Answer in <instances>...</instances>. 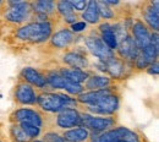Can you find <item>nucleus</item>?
Returning a JSON list of instances; mask_svg holds the SVG:
<instances>
[{"label": "nucleus", "mask_w": 159, "mask_h": 142, "mask_svg": "<svg viewBox=\"0 0 159 142\" xmlns=\"http://www.w3.org/2000/svg\"><path fill=\"white\" fill-rule=\"evenodd\" d=\"M53 26L49 21H37L22 26L16 32V37L30 43H42L50 38Z\"/></svg>", "instance_id": "nucleus-1"}, {"label": "nucleus", "mask_w": 159, "mask_h": 142, "mask_svg": "<svg viewBox=\"0 0 159 142\" xmlns=\"http://www.w3.org/2000/svg\"><path fill=\"white\" fill-rule=\"evenodd\" d=\"M37 103L44 112L48 113H60L65 109H74L76 107V99L64 94V93H53L45 92L37 97Z\"/></svg>", "instance_id": "nucleus-2"}, {"label": "nucleus", "mask_w": 159, "mask_h": 142, "mask_svg": "<svg viewBox=\"0 0 159 142\" xmlns=\"http://www.w3.org/2000/svg\"><path fill=\"white\" fill-rule=\"evenodd\" d=\"M141 142L139 136L132 130L124 127V126H115L108 131L102 132L100 135L92 139L91 142Z\"/></svg>", "instance_id": "nucleus-3"}, {"label": "nucleus", "mask_w": 159, "mask_h": 142, "mask_svg": "<svg viewBox=\"0 0 159 142\" xmlns=\"http://www.w3.org/2000/svg\"><path fill=\"white\" fill-rule=\"evenodd\" d=\"M116 125V119L114 117H94L91 114H81V126L92 130L94 132H104L108 131Z\"/></svg>", "instance_id": "nucleus-4"}, {"label": "nucleus", "mask_w": 159, "mask_h": 142, "mask_svg": "<svg viewBox=\"0 0 159 142\" xmlns=\"http://www.w3.org/2000/svg\"><path fill=\"white\" fill-rule=\"evenodd\" d=\"M120 107V99L119 96L115 94L114 92L103 97L102 99L96 102L94 104L87 105V110L89 113H94V114H100V115H114Z\"/></svg>", "instance_id": "nucleus-5"}, {"label": "nucleus", "mask_w": 159, "mask_h": 142, "mask_svg": "<svg viewBox=\"0 0 159 142\" xmlns=\"http://www.w3.org/2000/svg\"><path fill=\"white\" fill-rule=\"evenodd\" d=\"M32 12V6L30 2L25 1H12L10 2V7L5 12V19L14 23H21L30 19Z\"/></svg>", "instance_id": "nucleus-6"}, {"label": "nucleus", "mask_w": 159, "mask_h": 142, "mask_svg": "<svg viewBox=\"0 0 159 142\" xmlns=\"http://www.w3.org/2000/svg\"><path fill=\"white\" fill-rule=\"evenodd\" d=\"M47 83H49L53 88H59V89H64L70 94L74 96H79L83 92V86L82 85H76L74 82H70L66 80L65 77H62L59 72H53L50 75H48L45 77Z\"/></svg>", "instance_id": "nucleus-7"}, {"label": "nucleus", "mask_w": 159, "mask_h": 142, "mask_svg": "<svg viewBox=\"0 0 159 142\" xmlns=\"http://www.w3.org/2000/svg\"><path fill=\"white\" fill-rule=\"evenodd\" d=\"M11 120L14 124H32L42 129L43 126V117L38 110L30 109V108H21L15 110L11 114Z\"/></svg>", "instance_id": "nucleus-8"}, {"label": "nucleus", "mask_w": 159, "mask_h": 142, "mask_svg": "<svg viewBox=\"0 0 159 142\" xmlns=\"http://www.w3.org/2000/svg\"><path fill=\"white\" fill-rule=\"evenodd\" d=\"M84 44L94 57H97L104 62L114 57V52L110 50L99 37H87L84 38Z\"/></svg>", "instance_id": "nucleus-9"}, {"label": "nucleus", "mask_w": 159, "mask_h": 142, "mask_svg": "<svg viewBox=\"0 0 159 142\" xmlns=\"http://www.w3.org/2000/svg\"><path fill=\"white\" fill-rule=\"evenodd\" d=\"M37 93L27 82H20L15 88V101L21 105H33L37 103Z\"/></svg>", "instance_id": "nucleus-10"}, {"label": "nucleus", "mask_w": 159, "mask_h": 142, "mask_svg": "<svg viewBox=\"0 0 159 142\" xmlns=\"http://www.w3.org/2000/svg\"><path fill=\"white\" fill-rule=\"evenodd\" d=\"M132 38L139 50H142L143 48L151 44L149 30L141 20H136L132 25Z\"/></svg>", "instance_id": "nucleus-11"}, {"label": "nucleus", "mask_w": 159, "mask_h": 142, "mask_svg": "<svg viewBox=\"0 0 159 142\" xmlns=\"http://www.w3.org/2000/svg\"><path fill=\"white\" fill-rule=\"evenodd\" d=\"M57 125L60 129H71L75 126H81V114L74 109H65L61 110L57 118Z\"/></svg>", "instance_id": "nucleus-12"}, {"label": "nucleus", "mask_w": 159, "mask_h": 142, "mask_svg": "<svg viewBox=\"0 0 159 142\" xmlns=\"http://www.w3.org/2000/svg\"><path fill=\"white\" fill-rule=\"evenodd\" d=\"M143 17L146 23L151 30L154 32H158L159 28V2L158 1H151L146 5L143 10Z\"/></svg>", "instance_id": "nucleus-13"}, {"label": "nucleus", "mask_w": 159, "mask_h": 142, "mask_svg": "<svg viewBox=\"0 0 159 142\" xmlns=\"http://www.w3.org/2000/svg\"><path fill=\"white\" fill-rule=\"evenodd\" d=\"M118 52H119L120 57L124 59H129V60H135L137 54H139V49L137 48L136 43L134 41V38L131 36H126L125 39L120 42L118 44Z\"/></svg>", "instance_id": "nucleus-14"}, {"label": "nucleus", "mask_w": 159, "mask_h": 142, "mask_svg": "<svg viewBox=\"0 0 159 142\" xmlns=\"http://www.w3.org/2000/svg\"><path fill=\"white\" fill-rule=\"evenodd\" d=\"M113 92H114L113 87L104 88V89H98V91L84 92V93H81V94L77 96V102L83 103L86 105H91V104H94L96 102H98L103 97H105V96H108V94H110Z\"/></svg>", "instance_id": "nucleus-15"}, {"label": "nucleus", "mask_w": 159, "mask_h": 142, "mask_svg": "<svg viewBox=\"0 0 159 142\" xmlns=\"http://www.w3.org/2000/svg\"><path fill=\"white\" fill-rule=\"evenodd\" d=\"M21 76L25 80V82H27L31 86H37L39 88H43L47 85L45 77L33 67H25L21 71Z\"/></svg>", "instance_id": "nucleus-16"}, {"label": "nucleus", "mask_w": 159, "mask_h": 142, "mask_svg": "<svg viewBox=\"0 0 159 142\" xmlns=\"http://www.w3.org/2000/svg\"><path fill=\"white\" fill-rule=\"evenodd\" d=\"M50 42L55 48H66L74 42V33L67 28H62L52 36Z\"/></svg>", "instance_id": "nucleus-17"}, {"label": "nucleus", "mask_w": 159, "mask_h": 142, "mask_svg": "<svg viewBox=\"0 0 159 142\" xmlns=\"http://www.w3.org/2000/svg\"><path fill=\"white\" fill-rule=\"evenodd\" d=\"M62 77H65L66 80L70 82H74L76 85H81L82 82H86L87 79L89 77L87 71L80 70V69H72V67H66V69H61L59 72Z\"/></svg>", "instance_id": "nucleus-18"}, {"label": "nucleus", "mask_w": 159, "mask_h": 142, "mask_svg": "<svg viewBox=\"0 0 159 142\" xmlns=\"http://www.w3.org/2000/svg\"><path fill=\"white\" fill-rule=\"evenodd\" d=\"M62 137L67 142H84L89 139V131L82 126H77L65 131Z\"/></svg>", "instance_id": "nucleus-19"}, {"label": "nucleus", "mask_w": 159, "mask_h": 142, "mask_svg": "<svg viewBox=\"0 0 159 142\" xmlns=\"http://www.w3.org/2000/svg\"><path fill=\"white\" fill-rule=\"evenodd\" d=\"M99 30L102 32V41L104 42V44L110 49L114 50L118 48V39L113 32V26L109 23H103L99 26Z\"/></svg>", "instance_id": "nucleus-20"}, {"label": "nucleus", "mask_w": 159, "mask_h": 142, "mask_svg": "<svg viewBox=\"0 0 159 142\" xmlns=\"http://www.w3.org/2000/svg\"><path fill=\"white\" fill-rule=\"evenodd\" d=\"M111 79L105 77V76H91L84 82V87L91 91H98V89H104L111 87ZM83 87V88H84Z\"/></svg>", "instance_id": "nucleus-21"}, {"label": "nucleus", "mask_w": 159, "mask_h": 142, "mask_svg": "<svg viewBox=\"0 0 159 142\" xmlns=\"http://www.w3.org/2000/svg\"><path fill=\"white\" fill-rule=\"evenodd\" d=\"M55 5H57V10L59 11L60 15L64 17V21L66 23L74 25L76 22L77 16L75 15V11L72 10V7H71V5H70L69 1H65V0L58 1V2H55Z\"/></svg>", "instance_id": "nucleus-22"}, {"label": "nucleus", "mask_w": 159, "mask_h": 142, "mask_svg": "<svg viewBox=\"0 0 159 142\" xmlns=\"http://www.w3.org/2000/svg\"><path fill=\"white\" fill-rule=\"evenodd\" d=\"M82 19L83 22H88V23H98L99 22V12H98V6H97V1H87V5L83 10L82 14Z\"/></svg>", "instance_id": "nucleus-23"}, {"label": "nucleus", "mask_w": 159, "mask_h": 142, "mask_svg": "<svg viewBox=\"0 0 159 142\" xmlns=\"http://www.w3.org/2000/svg\"><path fill=\"white\" fill-rule=\"evenodd\" d=\"M32 6V10L36 11L37 14L39 15H44V16H48L50 14H54L57 10V5L54 1L52 0H40V1H36V2H32L31 4Z\"/></svg>", "instance_id": "nucleus-24"}, {"label": "nucleus", "mask_w": 159, "mask_h": 142, "mask_svg": "<svg viewBox=\"0 0 159 142\" xmlns=\"http://www.w3.org/2000/svg\"><path fill=\"white\" fill-rule=\"evenodd\" d=\"M64 62L67 64L69 66H71L72 69H80L82 70L83 67L87 66V59L81 55L80 53H76V52H71V53H67L64 55Z\"/></svg>", "instance_id": "nucleus-25"}, {"label": "nucleus", "mask_w": 159, "mask_h": 142, "mask_svg": "<svg viewBox=\"0 0 159 142\" xmlns=\"http://www.w3.org/2000/svg\"><path fill=\"white\" fill-rule=\"evenodd\" d=\"M105 70L113 76V77H120L124 74V64L115 57L110 58L109 60L104 62Z\"/></svg>", "instance_id": "nucleus-26"}, {"label": "nucleus", "mask_w": 159, "mask_h": 142, "mask_svg": "<svg viewBox=\"0 0 159 142\" xmlns=\"http://www.w3.org/2000/svg\"><path fill=\"white\" fill-rule=\"evenodd\" d=\"M11 137L15 142H30V136L21 129L19 124H14L11 126Z\"/></svg>", "instance_id": "nucleus-27"}, {"label": "nucleus", "mask_w": 159, "mask_h": 142, "mask_svg": "<svg viewBox=\"0 0 159 142\" xmlns=\"http://www.w3.org/2000/svg\"><path fill=\"white\" fill-rule=\"evenodd\" d=\"M97 6H98V12H99V17H103L104 20H110L114 19L115 14L114 11L104 2V1H97Z\"/></svg>", "instance_id": "nucleus-28"}, {"label": "nucleus", "mask_w": 159, "mask_h": 142, "mask_svg": "<svg viewBox=\"0 0 159 142\" xmlns=\"http://www.w3.org/2000/svg\"><path fill=\"white\" fill-rule=\"evenodd\" d=\"M21 126V129L30 136V139H33V137H37V136H39L40 134V127L38 126H36V125H32V124H25V122H22V124H19Z\"/></svg>", "instance_id": "nucleus-29"}, {"label": "nucleus", "mask_w": 159, "mask_h": 142, "mask_svg": "<svg viewBox=\"0 0 159 142\" xmlns=\"http://www.w3.org/2000/svg\"><path fill=\"white\" fill-rule=\"evenodd\" d=\"M44 142H67L62 136H60L55 132H47L44 135V139H43Z\"/></svg>", "instance_id": "nucleus-30"}, {"label": "nucleus", "mask_w": 159, "mask_h": 142, "mask_svg": "<svg viewBox=\"0 0 159 142\" xmlns=\"http://www.w3.org/2000/svg\"><path fill=\"white\" fill-rule=\"evenodd\" d=\"M69 2H70L74 11L75 10L76 11H83L86 5H87V1H84V0H75V1H69Z\"/></svg>", "instance_id": "nucleus-31"}, {"label": "nucleus", "mask_w": 159, "mask_h": 142, "mask_svg": "<svg viewBox=\"0 0 159 142\" xmlns=\"http://www.w3.org/2000/svg\"><path fill=\"white\" fill-rule=\"evenodd\" d=\"M87 27V23L83 22V21H79V22H75L74 25H71V32L74 33H80V32H83Z\"/></svg>", "instance_id": "nucleus-32"}, {"label": "nucleus", "mask_w": 159, "mask_h": 142, "mask_svg": "<svg viewBox=\"0 0 159 142\" xmlns=\"http://www.w3.org/2000/svg\"><path fill=\"white\" fill-rule=\"evenodd\" d=\"M147 72H148V74H151V75H158V72H159L158 61H156V62L151 64V65L148 66V70H147Z\"/></svg>", "instance_id": "nucleus-33"}, {"label": "nucleus", "mask_w": 159, "mask_h": 142, "mask_svg": "<svg viewBox=\"0 0 159 142\" xmlns=\"http://www.w3.org/2000/svg\"><path fill=\"white\" fill-rule=\"evenodd\" d=\"M32 142H42V141H37V140H36V141H32Z\"/></svg>", "instance_id": "nucleus-34"}, {"label": "nucleus", "mask_w": 159, "mask_h": 142, "mask_svg": "<svg viewBox=\"0 0 159 142\" xmlns=\"http://www.w3.org/2000/svg\"><path fill=\"white\" fill-rule=\"evenodd\" d=\"M0 5H1V1H0Z\"/></svg>", "instance_id": "nucleus-35"}, {"label": "nucleus", "mask_w": 159, "mask_h": 142, "mask_svg": "<svg viewBox=\"0 0 159 142\" xmlns=\"http://www.w3.org/2000/svg\"><path fill=\"white\" fill-rule=\"evenodd\" d=\"M118 142H120V141H118Z\"/></svg>", "instance_id": "nucleus-36"}]
</instances>
